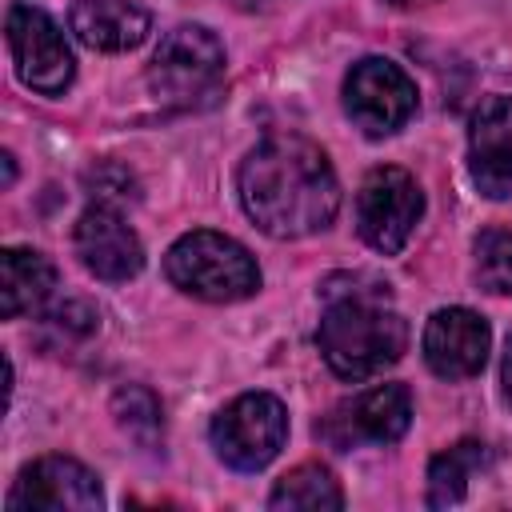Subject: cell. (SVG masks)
Returning a JSON list of instances; mask_svg holds the SVG:
<instances>
[{
    "mask_svg": "<svg viewBox=\"0 0 512 512\" xmlns=\"http://www.w3.org/2000/svg\"><path fill=\"white\" fill-rule=\"evenodd\" d=\"M112 416L116 424L140 444V448H156L160 432H164V416H160V400L140 388V384H128L112 396Z\"/></svg>",
    "mask_w": 512,
    "mask_h": 512,
    "instance_id": "18",
    "label": "cell"
},
{
    "mask_svg": "<svg viewBox=\"0 0 512 512\" xmlns=\"http://www.w3.org/2000/svg\"><path fill=\"white\" fill-rule=\"evenodd\" d=\"M344 112L364 136H388L416 116V84L396 60L364 56L344 76Z\"/></svg>",
    "mask_w": 512,
    "mask_h": 512,
    "instance_id": "7",
    "label": "cell"
},
{
    "mask_svg": "<svg viewBox=\"0 0 512 512\" xmlns=\"http://www.w3.org/2000/svg\"><path fill=\"white\" fill-rule=\"evenodd\" d=\"M468 172L480 196H512V96H488L468 124Z\"/></svg>",
    "mask_w": 512,
    "mask_h": 512,
    "instance_id": "12",
    "label": "cell"
},
{
    "mask_svg": "<svg viewBox=\"0 0 512 512\" xmlns=\"http://www.w3.org/2000/svg\"><path fill=\"white\" fill-rule=\"evenodd\" d=\"M56 288V268L48 256L32 248H4L0 252V308L8 320L36 312Z\"/></svg>",
    "mask_w": 512,
    "mask_h": 512,
    "instance_id": "15",
    "label": "cell"
},
{
    "mask_svg": "<svg viewBox=\"0 0 512 512\" xmlns=\"http://www.w3.org/2000/svg\"><path fill=\"white\" fill-rule=\"evenodd\" d=\"M72 244L80 264L100 276V280H132L144 268V244L140 236L120 220V212L112 204H92L88 212H80L76 228H72Z\"/></svg>",
    "mask_w": 512,
    "mask_h": 512,
    "instance_id": "11",
    "label": "cell"
},
{
    "mask_svg": "<svg viewBox=\"0 0 512 512\" xmlns=\"http://www.w3.org/2000/svg\"><path fill=\"white\" fill-rule=\"evenodd\" d=\"M424 216V192L412 172L384 164L372 168L356 192V228L368 248L396 256Z\"/></svg>",
    "mask_w": 512,
    "mask_h": 512,
    "instance_id": "6",
    "label": "cell"
},
{
    "mask_svg": "<svg viewBox=\"0 0 512 512\" xmlns=\"http://www.w3.org/2000/svg\"><path fill=\"white\" fill-rule=\"evenodd\" d=\"M488 464V448L480 440H460L448 452L432 456L428 464V504L432 508H448L456 500H464L468 480Z\"/></svg>",
    "mask_w": 512,
    "mask_h": 512,
    "instance_id": "16",
    "label": "cell"
},
{
    "mask_svg": "<svg viewBox=\"0 0 512 512\" xmlns=\"http://www.w3.org/2000/svg\"><path fill=\"white\" fill-rule=\"evenodd\" d=\"M476 280L484 292L512 296V232L488 228L476 240Z\"/></svg>",
    "mask_w": 512,
    "mask_h": 512,
    "instance_id": "20",
    "label": "cell"
},
{
    "mask_svg": "<svg viewBox=\"0 0 512 512\" xmlns=\"http://www.w3.org/2000/svg\"><path fill=\"white\" fill-rule=\"evenodd\" d=\"M488 320L472 308H440L424 324V364L440 380H468L488 360Z\"/></svg>",
    "mask_w": 512,
    "mask_h": 512,
    "instance_id": "13",
    "label": "cell"
},
{
    "mask_svg": "<svg viewBox=\"0 0 512 512\" xmlns=\"http://www.w3.org/2000/svg\"><path fill=\"white\" fill-rule=\"evenodd\" d=\"M164 276L180 292L208 300V304L248 300L260 288V268H256L252 252L240 240H232L224 232H208V228H196L168 248Z\"/></svg>",
    "mask_w": 512,
    "mask_h": 512,
    "instance_id": "4",
    "label": "cell"
},
{
    "mask_svg": "<svg viewBox=\"0 0 512 512\" xmlns=\"http://www.w3.org/2000/svg\"><path fill=\"white\" fill-rule=\"evenodd\" d=\"M224 88V44L204 24H176L164 32L148 64V92L172 112L208 108Z\"/></svg>",
    "mask_w": 512,
    "mask_h": 512,
    "instance_id": "3",
    "label": "cell"
},
{
    "mask_svg": "<svg viewBox=\"0 0 512 512\" xmlns=\"http://www.w3.org/2000/svg\"><path fill=\"white\" fill-rule=\"evenodd\" d=\"M412 424V392L404 384H376L336 404L316 428L332 448L352 444H396Z\"/></svg>",
    "mask_w": 512,
    "mask_h": 512,
    "instance_id": "9",
    "label": "cell"
},
{
    "mask_svg": "<svg viewBox=\"0 0 512 512\" xmlns=\"http://www.w3.org/2000/svg\"><path fill=\"white\" fill-rule=\"evenodd\" d=\"M4 32H8L12 60H16V76L32 92L60 96L72 84V72H76L72 48H68L60 24L44 8H36V4H12L8 8V20H4Z\"/></svg>",
    "mask_w": 512,
    "mask_h": 512,
    "instance_id": "8",
    "label": "cell"
},
{
    "mask_svg": "<svg viewBox=\"0 0 512 512\" xmlns=\"http://www.w3.org/2000/svg\"><path fill=\"white\" fill-rule=\"evenodd\" d=\"M240 200L264 236L300 240L336 220L340 184L308 136L272 132L240 164Z\"/></svg>",
    "mask_w": 512,
    "mask_h": 512,
    "instance_id": "1",
    "label": "cell"
},
{
    "mask_svg": "<svg viewBox=\"0 0 512 512\" xmlns=\"http://www.w3.org/2000/svg\"><path fill=\"white\" fill-rule=\"evenodd\" d=\"M316 344L340 380H368L404 356L408 324L392 308L388 284L348 276V288H340L336 280L324 288Z\"/></svg>",
    "mask_w": 512,
    "mask_h": 512,
    "instance_id": "2",
    "label": "cell"
},
{
    "mask_svg": "<svg viewBox=\"0 0 512 512\" xmlns=\"http://www.w3.org/2000/svg\"><path fill=\"white\" fill-rule=\"evenodd\" d=\"M12 512H96L104 508V492L92 468H84L72 456H40L28 468H20L12 492Z\"/></svg>",
    "mask_w": 512,
    "mask_h": 512,
    "instance_id": "10",
    "label": "cell"
},
{
    "mask_svg": "<svg viewBox=\"0 0 512 512\" xmlns=\"http://www.w3.org/2000/svg\"><path fill=\"white\" fill-rule=\"evenodd\" d=\"M40 324H44L40 328L44 332V348L60 352V348H72V344H84L88 336H96L100 332V312L88 300H64Z\"/></svg>",
    "mask_w": 512,
    "mask_h": 512,
    "instance_id": "19",
    "label": "cell"
},
{
    "mask_svg": "<svg viewBox=\"0 0 512 512\" xmlns=\"http://www.w3.org/2000/svg\"><path fill=\"white\" fill-rule=\"evenodd\" d=\"M212 448L236 472H260L288 440V412L272 392H244L212 420Z\"/></svg>",
    "mask_w": 512,
    "mask_h": 512,
    "instance_id": "5",
    "label": "cell"
},
{
    "mask_svg": "<svg viewBox=\"0 0 512 512\" xmlns=\"http://www.w3.org/2000/svg\"><path fill=\"white\" fill-rule=\"evenodd\" d=\"M392 4H428V0H392Z\"/></svg>",
    "mask_w": 512,
    "mask_h": 512,
    "instance_id": "23",
    "label": "cell"
},
{
    "mask_svg": "<svg viewBox=\"0 0 512 512\" xmlns=\"http://www.w3.org/2000/svg\"><path fill=\"white\" fill-rule=\"evenodd\" d=\"M500 388H504V400L512 404V340H508L504 360H500Z\"/></svg>",
    "mask_w": 512,
    "mask_h": 512,
    "instance_id": "21",
    "label": "cell"
},
{
    "mask_svg": "<svg viewBox=\"0 0 512 512\" xmlns=\"http://www.w3.org/2000/svg\"><path fill=\"white\" fill-rule=\"evenodd\" d=\"M68 28L92 52H132L148 40L152 16L136 0H76Z\"/></svg>",
    "mask_w": 512,
    "mask_h": 512,
    "instance_id": "14",
    "label": "cell"
},
{
    "mask_svg": "<svg viewBox=\"0 0 512 512\" xmlns=\"http://www.w3.org/2000/svg\"><path fill=\"white\" fill-rule=\"evenodd\" d=\"M268 508H344V492L324 464H300L276 480Z\"/></svg>",
    "mask_w": 512,
    "mask_h": 512,
    "instance_id": "17",
    "label": "cell"
},
{
    "mask_svg": "<svg viewBox=\"0 0 512 512\" xmlns=\"http://www.w3.org/2000/svg\"><path fill=\"white\" fill-rule=\"evenodd\" d=\"M16 180V164H12V156L4 152V184H12Z\"/></svg>",
    "mask_w": 512,
    "mask_h": 512,
    "instance_id": "22",
    "label": "cell"
}]
</instances>
